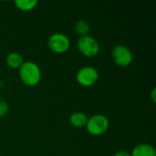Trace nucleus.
<instances>
[{
    "label": "nucleus",
    "mask_w": 156,
    "mask_h": 156,
    "mask_svg": "<svg viewBox=\"0 0 156 156\" xmlns=\"http://www.w3.org/2000/svg\"><path fill=\"white\" fill-rule=\"evenodd\" d=\"M112 57L116 65L122 68L130 66L133 60V55L131 49L122 44L115 45L112 49Z\"/></svg>",
    "instance_id": "20e7f679"
},
{
    "label": "nucleus",
    "mask_w": 156,
    "mask_h": 156,
    "mask_svg": "<svg viewBox=\"0 0 156 156\" xmlns=\"http://www.w3.org/2000/svg\"><path fill=\"white\" fill-rule=\"evenodd\" d=\"M18 73L21 81L29 87L37 85L41 80V69L36 62L31 60L24 61L18 69Z\"/></svg>",
    "instance_id": "f257e3e1"
},
{
    "label": "nucleus",
    "mask_w": 156,
    "mask_h": 156,
    "mask_svg": "<svg viewBox=\"0 0 156 156\" xmlns=\"http://www.w3.org/2000/svg\"><path fill=\"white\" fill-rule=\"evenodd\" d=\"M151 98H152V101H153V102L154 103V102H155V89H154H154H153V90H152Z\"/></svg>",
    "instance_id": "4468645a"
},
{
    "label": "nucleus",
    "mask_w": 156,
    "mask_h": 156,
    "mask_svg": "<svg viewBox=\"0 0 156 156\" xmlns=\"http://www.w3.org/2000/svg\"><path fill=\"white\" fill-rule=\"evenodd\" d=\"M6 65L14 69H18L24 63V58L17 52H11L5 58Z\"/></svg>",
    "instance_id": "6e6552de"
},
{
    "label": "nucleus",
    "mask_w": 156,
    "mask_h": 156,
    "mask_svg": "<svg viewBox=\"0 0 156 156\" xmlns=\"http://www.w3.org/2000/svg\"><path fill=\"white\" fill-rule=\"evenodd\" d=\"M38 5V1L37 0H16L15 5L17 9L27 12L33 10Z\"/></svg>",
    "instance_id": "9d476101"
},
{
    "label": "nucleus",
    "mask_w": 156,
    "mask_h": 156,
    "mask_svg": "<svg viewBox=\"0 0 156 156\" xmlns=\"http://www.w3.org/2000/svg\"><path fill=\"white\" fill-rule=\"evenodd\" d=\"M88 117L85 113L81 112H75L70 114L69 116V122L73 127L81 128L84 127L87 123Z\"/></svg>",
    "instance_id": "1a4fd4ad"
},
{
    "label": "nucleus",
    "mask_w": 156,
    "mask_h": 156,
    "mask_svg": "<svg viewBox=\"0 0 156 156\" xmlns=\"http://www.w3.org/2000/svg\"><path fill=\"white\" fill-rule=\"evenodd\" d=\"M77 48L80 53L87 58H93L100 52V44L98 40L90 35L80 37L77 42Z\"/></svg>",
    "instance_id": "7ed1b4c3"
},
{
    "label": "nucleus",
    "mask_w": 156,
    "mask_h": 156,
    "mask_svg": "<svg viewBox=\"0 0 156 156\" xmlns=\"http://www.w3.org/2000/svg\"><path fill=\"white\" fill-rule=\"evenodd\" d=\"M75 31L80 37L87 36L89 31H90L89 23L86 20H83V19H80L79 21H77L76 24H75Z\"/></svg>",
    "instance_id": "9b49d317"
},
{
    "label": "nucleus",
    "mask_w": 156,
    "mask_h": 156,
    "mask_svg": "<svg viewBox=\"0 0 156 156\" xmlns=\"http://www.w3.org/2000/svg\"><path fill=\"white\" fill-rule=\"evenodd\" d=\"M131 156H156V150L149 144H140L133 149Z\"/></svg>",
    "instance_id": "0eeeda50"
},
{
    "label": "nucleus",
    "mask_w": 156,
    "mask_h": 156,
    "mask_svg": "<svg viewBox=\"0 0 156 156\" xmlns=\"http://www.w3.org/2000/svg\"><path fill=\"white\" fill-rule=\"evenodd\" d=\"M9 111V105L5 101H0V118L6 115Z\"/></svg>",
    "instance_id": "f8f14e48"
},
{
    "label": "nucleus",
    "mask_w": 156,
    "mask_h": 156,
    "mask_svg": "<svg viewBox=\"0 0 156 156\" xmlns=\"http://www.w3.org/2000/svg\"><path fill=\"white\" fill-rule=\"evenodd\" d=\"M110 126L109 119L103 114H95L88 118L85 125L88 133L93 136H100L105 133Z\"/></svg>",
    "instance_id": "f03ea898"
},
{
    "label": "nucleus",
    "mask_w": 156,
    "mask_h": 156,
    "mask_svg": "<svg viewBox=\"0 0 156 156\" xmlns=\"http://www.w3.org/2000/svg\"><path fill=\"white\" fill-rule=\"evenodd\" d=\"M48 46L54 53H65L70 48V39L66 34L59 32L53 33L48 39Z\"/></svg>",
    "instance_id": "39448f33"
},
{
    "label": "nucleus",
    "mask_w": 156,
    "mask_h": 156,
    "mask_svg": "<svg viewBox=\"0 0 156 156\" xmlns=\"http://www.w3.org/2000/svg\"><path fill=\"white\" fill-rule=\"evenodd\" d=\"M99 80V71L92 66H84L76 73V80L82 87H90Z\"/></svg>",
    "instance_id": "423d86ee"
},
{
    "label": "nucleus",
    "mask_w": 156,
    "mask_h": 156,
    "mask_svg": "<svg viewBox=\"0 0 156 156\" xmlns=\"http://www.w3.org/2000/svg\"><path fill=\"white\" fill-rule=\"evenodd\" d=\"M113 156H131V153H128V152H126V151L121 150V151L116 152Z\"/></svg>",
    "instance_id": "ddd939ff"
}]
</instances>
